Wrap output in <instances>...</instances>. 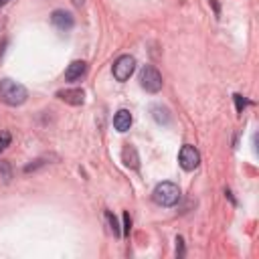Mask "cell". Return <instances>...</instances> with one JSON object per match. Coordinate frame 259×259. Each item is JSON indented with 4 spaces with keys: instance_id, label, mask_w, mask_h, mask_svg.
I'll use <instances>...</instances> for the list:
<instances>
[{
    "instance_id": "cell-1",
    "label": "cell",
    "mask_w": 259,
    "mask_h": 259,
    "mask_svg": "<svg viewBox=\"0 0 259 259\" xmlns=\"http://www.w3.org/2000/svg\"><path fill=\"white\" fill-rule=\"evenodd\" d=\"M28 93H26V87L12 81V79H2L0 81V101L6 103V105H22L26 101Z\"/></svg>"
},
{
    "instance_id": "cell-2",
    "label": "cell",
    "mask_w": 259,
    "mask_h": 259,
    "mask_svg": "<svg viewBox=\"0 0 259 259\" xmlns=\"http://www.w3.org/2000/svg\"><path fill=\"white\" fill-rule=\"evenodd\" d=\"M152 198L156 204L160 206H174L178 200H180V188L174 184V182H160L154 192H152Z\"/></svg>"
},
{
    "instance_id": "cell-3",
    "label": "cell",
    "mask_w": 259,
    "mask_h": 259,
    "mask_svg": "<svg viewBox=\"0 0 259 259\" xmlns=\"http://www.w3.org/2000/svg\"><path fill=\"white\" fill-rule=\"evenodd\" d=\"M140 85L148 91V93H158L162 89V75L158 73L156 67L152 65H144L140 71Z\"/></svg>"
},
{
    "instance_id": "cell-4",
    "label": "cell",
    "mask_w": 259,
    "mask_h": 259,
    "mask_svg": "<svg viewBox=\"0 0 259 259\" xmlns=\"http://www.w3.org/2000/svg\"><path fill=\"white\" fill-rule=\"evenodd\" d=\"M134 69H136V59L132 57V55H121V57H117V61L113 63V77L117 79V81H127L130 77H132V73H134Z\"/></svg>"
},
{
    "instance_id": "cell-5",
    "label": "cell",
    "mask_w": 259,
    "mask_h": 259,
    "mask_svg": "<svg viewBox=\"0 0 259 259\" xmlns=\"http://www.w3.org/2000/svg\"><path fill=\"white\" fill-rule=\"evenodd\" d=\"M178 162L184 170H194L198 164H200V154L194 146H182L180 148V154H178Z\"/></svg>"
},
{
    "instance_id": "cell-6",
    "label": "cell",
    "mask_w": 259,
    "mask_h": 259,
    "mask_svg": "<svg viewBox=\"0 0 259 259\" xmlns=\"http://www.w3.org/2000/svg\"><path fill=\"white\" fill-rule=\"evenodd\" d=\"M51 22H53V26H55V28H59V30H63V32L71 30V28H73V24H75L73 14H71V12H67V10H55V12L51 14Z\"/></svg>"
},
{
    "instance_id": "cell-7",
    "label": "cell",
    "mask_w": 259,
    "mask_h": 259,
    "mask_svg": "<svg viewBox=\"0 0 259 259\" xmlns=\"http://www.w3.org/2000/svg\"><path fill=\"white\" fill-rule=\"evenodd\" d=\"M57 97L65 103H71V105H81L85 101L83 89H61V91H57Z\"/></svg>"
},
{
    "instance_id": "cell-8",
    "label": "cell",
    "mask_w": 259,
    "mask_h": 259,
    "mask_svg": "<svg viewBox=\"0 0 259 259\" xmlns=\"http://www.w3.org/2000/svg\"><path fill=\"white\" fill-rule=\"evenodd\" d=\"M87 71V63L85 61H73L67 71H65V81H79Z\"/></svg>"
},
{
    "instance_id": "cell-9",
    "label": "cell",
    "mask_w": 259,
    "mask_h": 259,
    "mask_svg": "<svg viewBox=\"0 0 259 259\" xmlns=\"http://www.w3.org/2000/svg\"><path fill=\"white\" fill-rule=\"evenodd\" d=\"M113 127L117 132H127L132 127V113L127 109H119L115 115H113Z\"/></svg>"
},
{
    "instance_id": "cell-10",
    "label": "cell",
    "mask_w": 259,
    "mask_h": 259,
    "mask_svg": "<svg viewBox=\"0 0 259 259\" xmlns=\"http://www.w3.org/2000/svg\"><path fill=\"white\" fill-rule=\"evenodd\" d=\"M121 160H123V164H125V166H130V168H138L140 158H138L136 148H134V146H125V148H123V152H121Z\"/></svg>"
},
{
    "instance_id": "cell-11",
    "label": "cell",
    "mask_w": 259,
    "mask_h": 259,
    "mask_svg": "<svg viewBox=\"0 0 259 259\" xmlns=\"http://www.w3.org/2000/svg\"><path fill=\"white\" fill-rule=\"evenodd\" d=\"M152 115L158 123H168L170 121V115H168V109L166 107H160V105H154L152 107Z\"/></svg>"
},
{
    "instance_id": "cell-12",
    "label": "cell",
    "mask_w": 259,
    "mask_h": 259,
    "mask_svg": "<svg viewBox=\"0 0 259 259\" xmlns=\"http://www.w3.org/2000/svg\"><path fill=\"white\" fill-rule=\"evenodd\" d=\"M105 217H107V221H109V227H111V231H113V233H115V235L119 237V235H121V231H119V225H117V219H115V217H113V214H111L109 210L105 212Z\"/></svg>"
},
{
    "instance_id": "cell-13",
    "label": "cell",
    "mask_w": 259,
    "mask_h": 259,
    "mask_svg": "<svg viewBox=\"0 0 259 259\" xmlns=\"http://www.w3.org/2000/svg\"><path fill=\"white\" fill-rule=\"evenodd\" d=\"M10 140H12L10 132H0V152H4L10 146Z\"/></svg>"
},
{
    "instance_id": "cell-14",
    "label": "cell",
    "mask_w": 259,
    "mask_h": 259,
    "mask_svg": "<svg viewBox=\"0 0 259 259\" xmlns=\"http://www.w3.org/2000/svg\"><path fill=\"white\" fill-rule=\"evenodd\" d=\"M0 172H2V176H4V180H10V166H8V162H2L0 160Z\"/></svg>"
},
{
    "instance_id": "cell-15",
    "label": "cell",
    "mask_w": 259,
    "mask_h": 259,
    "mask_svg": "<svg viewBox=\"0 0 259 259\" xmlns=\"http://www.w3.org/2000/svg\"><path fill=\"white\" fill-rule=\"evenodd\" d=\"M235 103H237V111L241 113V111H243V107H245V99H243L241 95H235Z\"/></svg>"
},
{
    "instance_id": "cell-16",
    "label": "cell",
    "mask_w": 259,
    "mask_h": 259,
    "mask_svg": "<svg viewBox=\"0 0 259 259\" xmlns=\"http://www.w3.org/2000/svg\"><path fill=\"white\" fill-rule=\"evenodd\" d=\"M130 225H132V221H130V214H127V212H123V233H125V235L130 233Z\"/></svg>"
},
{
    "instance_id": "cell-17",
    "label": "cell",
    "mask_w": 259,
    "mask_h": 259,
    "mask_svg": "<svg viewBox=\"0 0 259 259\" xmlns=\"http://www.w3.org/2000/svg\"><path fill=\"white\" fill-rule=\"evenodd\" d=\"M176 243H178V245H176V255L182 257V253H184V251H182V243H184L182 237H176Z\"/></svg>"
},
{
    "instance_id": "cell-18",
    "label": "cell",
    "mask_w": 259,
    "mask_h": 259,
    "mask_svg": "<svg viewBox=\"0 0 259 259\" xmlns=\"http://www.w3.org/2000/svg\"><path fill=\"white\" fill-rule=\"evenodd\" d=\"M71 2H73L75 6H83V2H85V0H71Z\"/></svg>"
},
{
    "instance_id": "cell-19",
    "label": "cell",
    "mask_w": 259,
    "mask_h": 259,
    "mask_svg": "<svg viewBox=\"0 0 259 259\" xmlns=\"http://www.w3.org/2000/svg\"><path fill=\"white\" fill-rule=\"evenodd\" d=\"M6 2H8V0H0V6H4V4H6Z\"/></svg>"
}]
</instances>
